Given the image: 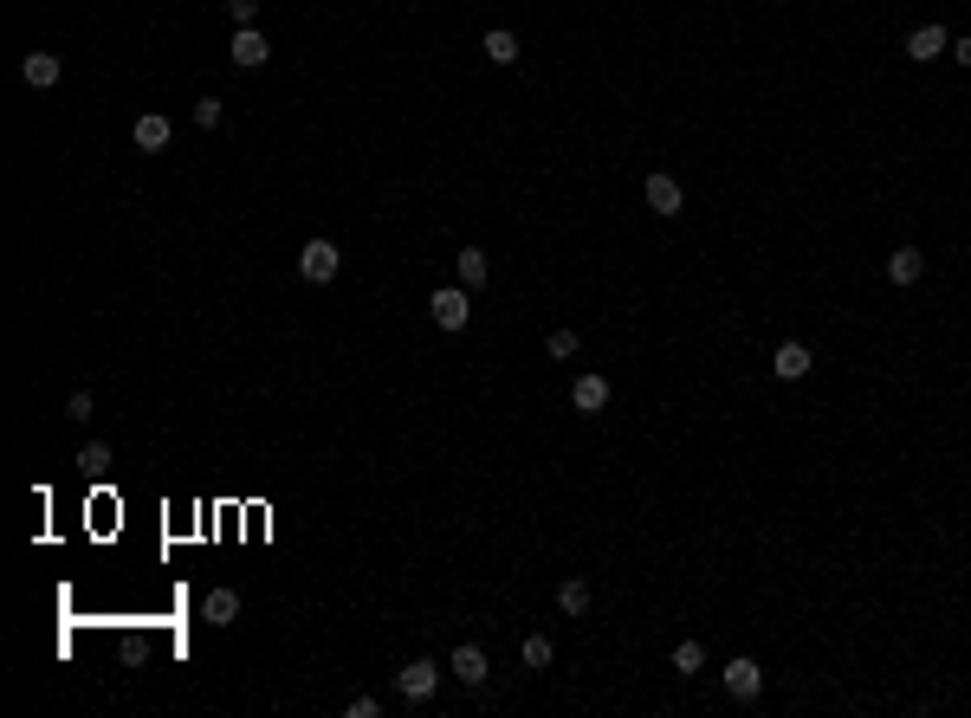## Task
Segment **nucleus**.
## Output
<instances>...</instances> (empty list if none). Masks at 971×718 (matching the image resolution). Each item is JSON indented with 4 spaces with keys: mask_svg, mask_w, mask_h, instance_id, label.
<instances>
[{
    "mask_svg": "<svg viewBox=\"0 0 971 718\" xmlns=\"http://www.w3.org/2000/svg\"><path fill=\"white\" fill-rule=\"evenodd\" d=\"M337 266H344V253H337L331 240H305V253H298V279L305 285H331Z\"/></svg>",
    "mask_w": 971,
    "mask_h": 718,
    "instance_id": "f257e3e1",
    "label": "nucleus"
},
{
    "mask_svg": "<svg viewBox=\"0 0 971 718\" xmlns=\"http://www.w3.org/2000/svg\"><path fill=\"white\" fill-rule=\"evenodd\" d=\"M428 311H434V324H441V330H454V337H460V330H467V317H473L467 285H441V292L428 298Z\"/></svg>",
    "mask_w": 971,
    "mask_h": 718,
    "instance_id": "f03ea898",
    "label": "nucleus"
},
{
    "mask_svg": "<svg viewBox=\"0 0 971 718\" xmlns=\"http://www.w3.org/2000/svg\"><path fill=\"white\" fill-rule=\"evenodd\" d=\"M395 686H402L408 706H428V699L441 693V667H434V660H408V667L395 673Z\"/></svg>",
    "mask_w": 971,
    "mask_h": 718,
    "instance_id": "7ed1b4c3",
    "label": "nucleus"
},
{
    "mask_svg": "<svg viewBox=\"0 0 971 718\" xmlns=\"http://www.w3.org/2000/svg\"><path fill=\"white\" fill-rule=\"evenodd\" d=\"M719 680H726V693H732V699H745V706H751V699L764 693V667H758V660H751V654H732V660H726V673H719Z\"/></svg>",
    "mask_w": 971,
    "mask_h": 718,
    "instance_id": "20e7f679",
    "label": "nucleus"
},
{
    "mask_svg": "<svg viewBox=\"0 0 971 718\" xmlns=\"http://www.w3.org/2000/svg\"><path fill=\"white\" fill-rule=\"evenodd\" d=\"M227 59H234L240 72H259V65L272 59V39L259 33V26H234V46H227Z\"/></svg>",
    "mask_w": 971,
    "mask_h": 718,
    "instance_id": "39448f33",
    "label": "nucleus"
},
{
    "mask_svg": "<svg viewBox=\"0 0 971 718\" xmlns=\"http://www.w3.org/2000/svg\"><path fill=\"white\" fill-rule=\"evenodd\" d=\"M946 46H952V33H946L939 20H926V26H913V33H907V59H913V65L946 59Z\"/></svg>",
    "mask_w": 971,
    "mask_h": 718,
    "instance_id": "423d86ee",
    "label": "nucleus"
},
{
    "mask_svg": "<svg viewBox=\"0 0 971 718\" xmlns=\"http://www.w3.org/2000/svg\"><path fill=\"white\" fill-rule=\"evenodd\" d=\"M641 195H648V207H654V214H661V220H674L680 207H687V195H680V182H674V175H667V169H654V175H648V188H641Z\"/></svg>",
    "mask_w": 971,
    "mask_h": 718,
    "instance_id": "0eeeda50",
    "label": "nucleus"
},
{
    "mask_svg": "<svg viewBox=\"0 0 971 718\" xmlns=\"http://www.w3.org/2000/svg\"><path fill=\"white\" fill-rule=\"evenodd\" d=\"M771 369H777V382H803L816 369V356H810V343H777V356H771Z\"/></svg>",
    "mask_w": 971,
    "mask_h": 718,
    "instance_id": "6e6552de",
    "label": "nucleus"
},
{
    "mask_svg": "<svg viewBox=\"0 0 971 718\" xmlns=\"http://www.w3.org/2000/svg\"><path fill=\"white\" fill-rule=\"evenodd\" d=\"M169 136H175V123L162 117V110H143V117L130 123V143H136V149H149V156H156V149H169Z\"/></svg>",
    "mask_w": 971,
    "mask_h": 718,
    "instance_id": "1a4fd4ad",
    "label": "nucleus"
},
{
    "mask_svg": "<svg viewBox=\"0 0 971 718\" xmlns=\"http://www.w3.org/2000/svg\"><path fill=\"white\" fill-rule=\"evenodd\" d=\"M20 78H26V85H33V91H52V85H59V78H65L59 52H26V59H20Z\"/></svg>",
    "mask_w": 971,
    "mask_h": 718,
    "instance_id": "9d476101",
    "label": "nucleus"
},
{
    "mask_svg": "<svg viewBox=\"0 0 971 718\" xmlns=\"http://www.w3.org/2000/svg\"><path fill=\"white\" fill-rule=\"evenodd\" d=\"M570 402H577L583 414H603L609 408V376H596V369H590V376H577V382H570Z\"/></svg>",
    "mask_w": 971,
    "mask_h": 718,
    "instance_id": "9b49d317",
    "label": "nucleus"
},
{
    "mask_svg": "<svg viewBox=\"0 0 971 718\" xmlns=\"http://www.w3.org/2000/svg\"><path fill=\"white\" fill-rule=\"evenodd\" d=\"M454 272H460V285H467V292H480V285L492 279V259L480 253V246H460V253H454Z\"/></svg>",
    "mask_w": 971,
    "mask_h": 718,
    "instance_id": "f8f14e48",
    "label": "nucleus"
},
{
    "mask_svg": "<svg viewBox=\"0 0 971 718\" xmlns=\"http://www.w3.org/2000/svg\"><path fill=\"white\" fill-rule=\"evenodd\" d=\"M454 680L460 686H486V647H473V641L454 647Z\"/></svg>",
    "mask_w": 971,
    "mask_h": 718,
    "instance_id": "ddd939ff",
    "label": "nucleus"
},
{
    "mask_svg": "<svg viewBox=\"0 0 971 718\" xmlns=\"http://www.w3.org/2000/svg\"><path fill=\"white\" fill-rule=\"evenodd\" d=\"M920 272H926L920 246H894V253H887V279L894 285H920Z\"/></svg>",
    "mask_w": 971,
    "mask_h": 718,
    "instance_id": "4468645a",
    "label": "nucleus"
},
{
    "mask_svg": "<svg viewBox=\"0 0 971 718\" xmlns=\"http://www.w3.org/2000/svg\"><path fill=\"white\" fill-rule=\"evenodd\" d=\"M480 52H486L492 65H518V33H505V26H486Z\"/></svg>",
    "mask_w": 971,
    "mask_h": 718,
    "instance_id": "2eb2a0df",
    "label": "nucleus"
},
{
    "mask_svg": "<svg viewBox=\"0 0 971 718\" xmlns=\"http://www.w3.org/2000/svg\"><path fill=\"white\" fill-rule=\"evenodd\" d=\"M557 609H564V615H590V583H583V576H564V583H557Z\"/></svg>",
    "mask_w": 971,
    "mask_h": 718,
    "instance_id": "dca6fc26",
    "label": "nucleus"
},
{
    "mask_svg": "<svg viewBox=\"0 0 971 718\" xmlns=\"http://www.w3.org/2000/svg\"><path fill=\"white\" fill-rule=\"evenodd\" d=\"M201 615H208L214 628H227V621L240 615V596H234V589H208V602H201Z\"/></svg>",
    "mask_w": 971,
    "mask_h": 718,
    "instance_id": "f3484780",
    "label": "nucleus"
},
{
    "mask_svg": "<svg viewBox=\"0 0 971 718\" xmlns=\"http://www.w3.org/2000/svg\"><path fill=\"white\" fill-rule=\"evenodd\" d=\"M577 330H551V337H544V356H551V363H570V356H577Z\"/></svg>",
    "mask_w": 971,
    "mask_h": 718,
    "instance_id": "a211bd4d",
    "label": "nucleus"
},
{
    "mask_svg": "<svg viewBox=\"0 0 971 718\" xmlns=\"http://www.w3.org/2000/svg\"><path fill=\"white\" fill-rule=\"evenodd\" d=\"M72 466H85V473H104V466H111V440H85Z\"/></svg>",
    "mask_w": 971,
    "mask_h": 718,
    "instance_id": "6ab92c4d",
    "label": "nucleus"
},
{
    "mask_svg": "<svg viewBox=\"0 0 971 718\" xmlns=\"http://www.w3.org/2000/svg\"><path fill=\"white\" fill-rule=\"evenodd\" d=\"M518 654H525V667H538V673H544V667L557 660V647L544 641V634H525V647H518Z\"/></svg>",
    "mask_w": 971,
    "mask_h": 718,
    "instance_id": "aec40b11",
    "label": "nucleus"
},
{
    "mask_svg": "<svg viewBox=\"0 0 971 718\" xmlns=\"http://www.w3.org/2000/svg\"><path fill=\"white\" fill-rule=\"evenodd\" d=\"M700 667H706V647L700 641H680L674 647V673H700Z\"/></svg>",
    "mask_w": 971,
    "mask_h": 718,
    "instance_id": "412c9836",
    "label": "nucleus"
},
{
    "mask_svg": "<svg viewBox=\"0 0 971 718\" xmlns=\"http://www.w3.org/2000/svg\"><path fill=\"white\" fill-rule=\"evenodd\" d=\"M98 414V402H91V389H72V402H65V421H91Z\"/></svg>",
    "mask_w": 971,
    "mask_h": 718,
    "instance_id": "4be33fe9",
    "label": "nucleus"
},
{
    "mask_svg": "<svg viewBox=\"0 0 971 718\" xmlns=\"http://www.w3.org/2000/svg\"><path fill=\"white\" fill-rule=\"evenodd\" d=\"M195 123H201V130H214V123H221V98H195Z\"/></svg>",
    "mask_w": 971,
    "mask_h": 718,
    "instance_id": "5701e85b",
    "label": "nucleus"
},
{
    "mask_svg": "<svg viewBox=\"0 0 971 718\" xmlns=\"http://www.w3.org/2000/svg\"><path fill=\"white\" fill-rule=\"evenodd\" d=\"M227 13H234V26H253L259 20V0H227Z\"/></svg>",
    "mask_w": 971,
    "mask_h": 718,
    "instance_id": "b1692460",
    "label": "nucleus"
},
{
    "mask_svg": "<svg viewBox=\"0 0 971 718\" xmlns=\"http://www.w3.org/2000/svg\"><path fill=\"white\" fill-rule=\"evenodd\" d=\"M376 712H382V699H369V693L350 699V718H376Z\"/></svg>",
    "mask_w": 971,
    "mask_h": 718,
    "instance_id": "393cba45",
    "label": "nucleus"
},
{
    "mask_svg": "<svg viewBox=\"0 0 971 718\" xmlns=\"http://www.w3.org/2000/svg\"><path fill=\"white\" fill-rule=\"evenodd\" d=\"M946 59H959V65H971V33H965V39H952V46H946Z\"/></svg>",
    "mask_w": 971,
    "mask_h": 718,
    "instance_id": "a878e982",
    "label": "nucleus"
}]
</instances>
